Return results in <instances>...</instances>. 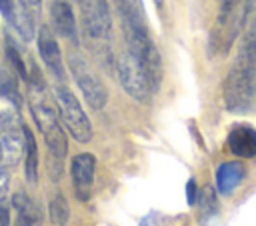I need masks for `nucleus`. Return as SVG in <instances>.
<instances>
[{"label": "nucleus", "mask_w": 256, "mask_h": 226, "mask_svg": "<svg viewBox=\"0 0 256 226\" xmlns=\"http://www.w3.org/2000/svg\"><path fill=\"white\" fill-rule=\"evenodd\" d=\"M224 106L230 112L244 114L256 100V16L242 32L234 62L222 84Z\"/></svg>", "instance_id": "f257e3e1"}, {"label": "nucleus", "mask_w": 256, "mask_h": 226, "mask_svg": "<svg viewBox=\"0 0 256 226\" xmlns=\"http://www.w3.org/2000/svg\"><path fill=\"white\" fill-rule=\"evenodd\" d=\"M248 2L246 0H220L218 8V18L210 36V44L214 50L226 52L238 32L244 26L246 14H248Z\"/></svg>", "instance_id": "f03ea898"}, {"label": "nucleus", "mask_w": 256, "mask_h": 226, "mask_svg": "<svg viewBox=\"0 0 256 226\" xmlns=\"http://www.w3.org/2000/svg\"><path fill=\"white\" fill-rule=\"evenodd\" d=\"M82 22L86 36L98 44L102 62L110 60V34H112V18L108 0H82Z\"/></svg>", "instance_id": "7ed1b4c3"}, {"label": "nucleus", "mask_w": 256, "mask_h": 226, "mask_svg": "<svg viewBox=\"0 0 256 226\" xmlns=\"http://www.w3.org/2000/svg\"><path fill=\"white\" fill-rule=\"evenodd\" d=\"M116 74H118V80L128 96H132L136 102H142V104L150 102L154 90L150 86V80H148L142 64L130 50H126L116 60Z\"/></svg>", "instance_id": "20e7f679"}, {"label": "nucleus", "mask_w": 256, "mask_h": 226, "mask_svg": "<svg viewBox=\"0 0 256 226\" xmlns=\"http://www.w3.org/2000/svg\"><path fill=\"white\" fill-rule=\"evenodd\" d=\"M56 106H58L62 124L72 134V138L78 140V142H90L92 134H94L92 132V124H90L86 112L82 110L78 98L66 86H58L56 88Z\"/></svg>", "instance_id": "39448f33"}, {"label": "nucleus", "mask_w": 256, "mask_h": 226, "mask_svg": "<svg viewBox=\"0 0 256 226\" xmlns=\"http://www.w3.org/2000/svg\"><path fill=\"white\" fill-rule=\"evenodd\" d=\"M70 64V72L84 96V100L90 104V108L94 110H102L108 102V90L104 86V82L98 78V74L92 70V66L78 54H72L68 58Z\"/></svg>", "instance_id": "423d86ee"}, {"label": "nucleus", "mask_w": 256, "mask_h": 226, "mask_svg": "<svg viewBox=\"0 0 256 226\" xmlns=\"http://www.w3.org/2000/svg\"><path fill=\"white\" fill-rule=\"evenodd\" d=\"M70 172H72V182H74V192L76 198L86 202L92 196L94 190V172H96V158L90 152H82L76 154L72 158L70 164Z\"/></svg>", "instance_id": "0eeeda50"}, {"label": "nucleus", "mask_w": 256, "mask_h": 226, "mask_svg": "<svg viewBox=\"0 0 256 226\" xmlns=\"http://www.w3.org/2000/svg\"><path fill=\"white\" fill-rule=\"evenodd\" d=\"M112 8L116 10L124 36L126 34H136V32H148L146 24V10L142 0H108Z\"/></svg>", "instance_id": "6e6552de"}, {"label": "nucleus", "mask_w": 256, "mask_h": 226, "mask_svg": "<svg viewBox=\"0 0 256 226\" xmlns=\"http://www.w3.org/2000/svg\"><path fill=\"white\" fill-rule=\"evenodd\" d=\"M24 150H26L24 126L0 130V166L4 168L16 166L22 160Z\"/></svg>", "instance_id": "1a4fd4ad"}, {"label": "nucleus", "mask_w": 256, "mask_h": 226, "mask_svg": "<svg viewBox=\"0 0 256 226\" xmlns=\"http://www.w3.org/2000/svg\"><path fill=\"white\" fill-rule=\"evenodd\" d=\"M38 52L44 60V64L48 66V70L58 78L64 80V60H62V52L60 46L52 34V30L48 26H40L38 30Z\"/></svg>", "instance_id": "9d476101"}, {"label": "nucleus", "mask_w": 256, "mask_h": 226, "mask_svg": "<svg viewBox=\"0 0 256 226\" xmlns=\"http://www.w3.org/2000/svg\"><path fill=\"white\" fill-rule=\"evenodd\" d=\"M226 146L234 156L254 158L256 156V128L250 124H234L226 136Z\"/></svg>", "instance_id": "9b49d317"}, {"label": "nucleus", "mask_w": 256, "mask_h": 226, "mask_svg": "<svg viewBox=\"0 0 256 226\" xmlns=\"http://www.w3.org/2000/svg\"><path fill=\"white\" fill-rule=\"evenodd\" d=\"M50 18H52V28L56 34H60L62 38H76L74 12L66 0H52Z\"/></svg>", "instance_id": "f8f14e48"}, {"label": "nucleus", "mask_w": 256, "mask_h": 226, "mask_svg": "<svg viewBox=\"0 0 256 226\" xmlns=\"http://www.w3.org/2000/svg\"><path fill=\"white\" fill-rule=\"evenodd\" d=\"M246 176V166L238 160L222 162L216 170V188L220 194H230L238 188V184Z\"/></svg>", "instance_id": "ddd939ff"}, {"label": "nucleus", "mask_w": 256, "mask_h": 226, "mask_svg": "<svg viewBox=\"0 0 256 226\" xmlns=\"http://www.w3.org/2000/svg\"><path fill=\"white\" fill-rule=\"evenodd\" d=\"M12 206L18 212V226H40L42 212L34 200H30L24 192H16L12 196Z\"/></svg>", "instance_id": "4468645a"}, {"label": "nucleus", "mask_w": 256, "mask_h": 226, "mask_svg": "<svg viewBox=\"0 0 256 226\" xmlns=\"http://www.w3.org/2000/svg\"><path fill=\"white\" fill-rule=\"evenodd\" d=\"M10 24L16 28V32H18V34L22 36V40H26V42H30V40L34 38V34H36V16H34L32 12L20 8V6L16 8L14 18H12Z\"/></svg>", "instance_id": "2eb2a0df"}, {"label": "nucleus", "mask_w": 256, "mask_h": 226, "mask_svg": "<svg viewBox=\"0 0 256 226\" xmlns=\"http://www.w3.org/2000/svg\"><path fill=\"white\" fill-rule=\"evenodd\" d=\"M24 138H26V150H24V156H26V180L28 182H36L38 178V146H36V140L30 132L28 126H24Z\"/></svg>", "instance_id": "dca6fc26"}, {"label": "nucleus", "mask_w": 256, "mask_h": 226, "mask_svg": "<svg viewBox=\"0 0 256 226\" xmlns=\"http://www.w3.org/2000/svg\"><path fill=\"white\" fill-rule=\"evenodd\" d=\"M22 118H20V104L14 100H8L0 96V130L6 128H20Z\"/></svg>", "instance_id": "f3484780"}, {"label": "nucleus", "mask_w": 256, "mask_h": 226, "mask_svg": "<svg viewBox=\"0 0 256 226\" xmlns=\"http://www.w3.org/2000/svg\"><path fill=\"white\" fill-rule=\"evenodd\" d=\"M48 216H50V222H52L54 226H66V224H68L70 206H68V200L64 198V194H56V196L50 200Z\"/></svg>", "instance_id": "a211bd4d"}, {"label": "nucleus", "mask_w": 256, "mask_h": 226, "mask_svg": "<svg viewBox=\"0 0 256 226\" xmlns=\"http://www.w3.org/2000/svg\"><path fill=\"white\" fill-rule=\"evenodd\" d=\"M0 96L14 100L16 104H22L20 92H18V84H16V76L6 70L4 66H0Z\"/></svg>", "instance_id": "6ab92c4d"}, {"label": "nucleus", "mask_w": 256, "mask_h": 226, "mask_svg": "<svg viewBox=\"0 0 256 226\" xmlns=\"http://www.w3.org/2000/svg\"><path fill=\"white\" fill-rule=\"evenodd\" d=\"M6 58L10 60V64H12V68L16 70V74H18L22 80H28L26 64H24V60H22V56H20L18 48L14 46V42H12V38H10V36H6Z\"/></svg>", "instance_id": "aec40b11"}, {"label": "nucleus", "mask_w": 256, "mask_h": 226, "mask_svg": "<svg viewBox=\"0 0 256 226\" xmlns=\"http://www.w3.org/2000/svg\"><path fill=\"white\" fill-rule=\"evenodd\" d=\"M198 204H200V212L204 216H210L212 212H216L218 208V202H216V194H214V188L212 186H204L198 194Z\"/></svg>", "instance_id": "412c9836"}, {"label": "nucleus", "mask_w": 256, "mask_h": 226, "mask_svg": "<svg viewBox=\"0 0 256 226\" xmlns=\"http://www.w3.org/2000/svg\"><path fill=\"white\" fill-rule=\"evenodd\" d=\"M0 12H2V16H4L8 22H12V18H14V12H16L14 0H0Z\"/></svg>", "instance_id": "4be33fe9"}, {"label": "nucleus", "mask_w": 256, "mask_h": 226, "mask_svg": "<svg viewBox=\"0 0 256 226\" xmlns=\"http://www.w3.org/2000/svg\"><path fill=\"white\" fill-rule=\"evenodd\" d=\"M18 2H20V8H24V10L32 12L34 16H38V14H40L42 0H18Z\"/></svg>", "instance_id": "5701e85b"}, {"label": "nucleus", "mask_w": 256, "mask_h": 226, "mask_svg": "<svg viewBox=\"0 0 256 226\" xmlns=\"http://www.w3.org/2000/svg\"><path fill=\"white\" fill-rule=\"evenodd\" d=\"M8 182H10L8 168L0 166V200H4V196H6V192H8Z\"/></svg>", "instance_id": "b1692460"}, {"label": "nucleus", "mask_w": 256, "mask_h": 226, "mask_svg": "<svg viewBox=\"0 0 256 226\" xmlns=\"http://www.w3.org/2000/svg\"><path fill=\"white\" fill-rule=\"evenodd\" d=\"M186 200H188L190 206L196 202V182H194V178H190L188 184H186Z\"/></svg>", "instance_id": "393cba45"}, {"label": "nucleus", "mask_w": 256, "mask_h": 226, "mask_svg": "<svg viewBox=\"0 0 256 226\" xmlns=\"http://www.w3.org/2000/svg\"><path fill=\"white\" fill-rule=\"evenodd\" d=\"M0 226H10V214L4 200H0Z\"/></svg>", "instance_id": "a878e982"}, {"label": "nucleus", "mask_w": 256, "mask_h": 226, "mask_svg": "<svg viewBox=\"0 0 256 226\" xmlns=\"http://www.w3.org/2000/svg\"><path fill=\"white\" fill-rule=\"evenodd\" d=\"M154 4H156L158 8H162V6H164V0H154Z\"/></svg>", "instance_id": "bb28decb"}, {"label": "nucleus", "mask_w": 256, "mask_h": 226, "mask_svg": "<svg viewBox=\"0 0 256 226\" xmlns=\"http://www.w3.org/2000/svg\"><path fill=\"white\" fill-rule=\"evenodd\" d=\"M246 2H248V8L252 10V8H254V0H246Z\"/></svg>", "instance_id": "cd10ccee"}, {"label": "nucleus", "mask_w": 256, "mask_h": 226, "mask_svg": "<svg viewBox=\"0 0 256 226\" xmlns=\"http://www.w3.org/2000/svg\"><path fill=\"white\" fill-rule=\"evenodd\" d=\"M78 2H82V0H78Z\"/></svg>", "instance_id": "c85d7f7f"}, {"label": "nucleus", "mask_w": 256, "mask_h": 226, "mask_svg": "<svg viewBox=\"0 0 256 226\" xmlns=\"http://www.w3.org/2000/svg\"><path fill=\"white\" fill-rule=\"evenodd\" d=\"M254 4H256V0H254Z\"/></svg>", "instance_id": "c756f323"}]
</instances>
